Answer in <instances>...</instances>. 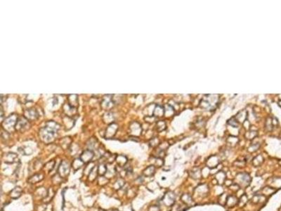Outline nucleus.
Segmentation results:
<instances>
[{
    "label": "nucleus",
    "mask_w": 281,
    "mask_h": 211,
    "mask_svg": "<svg viewBox=\"0 0 281 211\" xmlns=\"http://www.w3.org/2000/svg\"><path fill=\"white\" fill-rule=\"evenodd\" d=\"M61 125L53 120H49L46 123L45 126L42 127L39 131V136L44 143L51 144L55 140Z\"/></svg>",
    "instance_id": "nucleus-1"
},
{
    "label": "nucleus",
    "mask_w": 281,
    "mask_h": 211,
    "mask_svg": "<svg viewBox=\"0 0 281 211\" xmlns=\"http://www.w3.org/2000/svg\"><path fill=\"white\" fill-rule=\"evenodd\" d=\"M19 116L16 113H12L9 115L7 118L2 121V128L3 130L7 131V132L11 133L16 130V125L18 122Z\"/></svg>",
    "instance_id": "nucleus-2"
},
{
    "label": "nucleus",
    "mask_w": 281,
    "mask_h": 211,
    "mask_svg": "<svg viewBox=\"0 0 281 211\" xmlns=\"http://www.w3.org/2000/svg\"><path fill=\"white\" fill-rule=\"evenodd\" d=\"M70 165L66 161H63L59 165L58 168V174L61 178H66L70 173Z\"/></svg>",
    "instance_id": "nucleus-3"
},
{
    "label": "nucleus",
    "mask_w": 281,
    "mask_h": 211,
    "mask_svg": "<svg viewBox=\"0 0 281 211\" xmlns=\"http://www.w3.org/2000/svg\"><path fill=\"white\" fill-rule=\"evenodd\" d=\"M115 103L112 100V94H106L102 98V100L101 101V106L104 110L109 111L113 107Z\"/></svg>",
    "instance_id": "nucleus-4"
},
{
    "label": "nucleus",
    "mask_w": 281,
    "mask_h": 211,
    "mask_svg": "<svg viewBox=\"0 0 281 211\" xmlns=\"http://www.w3.org/2000/svg\"><path fill=\"white\" fill-rule=\"evenodd\" d=\"M119 129V126H118V124L116 123H112V124L109 125L108 127H107L106 131L104 132V138L105 139H111L112 137H114V136L115 135L116 133H117V131Z\"/></svg>",
    "instance_id": "nucleus-5"
},
{
    "label": "nucleus",
    "mask_w": 281,
    "mask_h": 211,
    "mask_svg": "<svg viewBox=\"0 0 281 211\" xmlns=\"http://www.w3.org/2000/svg\"><path fill=\"white\" fill-rule=\"evenodd\" d=\"M28 121L29 120H27L24 116L19 117L16 125V130L19 131V132H24V131L28 130L30 126Z\"/></svg>",
    "instance_id": "nucleus-6"
},
{
    "label": "nucleus",
    "mask_w": 281,
    "mask_h": 211,
    "mask_svg": "<svg viewBox=\"0 0 281 211\" xmlns=\"http://www.w3.org/2000/svg\"><path fill=\"white\" fill-rule=\"evenodd\" d=\"M39 116V112L35 108H29L24 111V117L29 121L35 120Z\"/></svg>",
    "instance_id": "nucleus-7"
},
{
    "label": "nucleus",
    "mask_w": 281,
    "mask_h": 211,
    "mask_svg": "<svg viewBox=\"0 0 281 211\" xmlns=\"http://www.w3.org/2000/svg\"><path fill=\"white\" fill-rule=\"evenodd\" d=\"M129 131L131 135L133 137H138L141 134V125L137 122L131 123L129 125Z\"/></svg>",
    "instance_id": "nucleus-8"
},
{
    "label": "nucleus",
    "mask_w": 281,
    "mask_h": 211,
    "mask_svg": "<svg viewBox=\"0 0 281 211\" xmlns=\"http://www.w3.org/2000/svg\"><path fill=\"white\" fill-rule=\"evenodd\" d=\"M93 157H94V153H93V151H91V150L87 149L84 151L81 154H80V158L81 159L82 162L85 164V163H90Z\"/></svg>",
    "instance_id": "nucleus-9"
},
{
    "label": "nucleus",
    "mask_w": 281,
    "mask_h": 211,
    "mask_svg": "<svg viewBox=\"0 0 281 211\" xmlns=\"http://www.w3.org/2000/svg\"><path fill=\"white\" fill-rule=\"evenodd\" d=\"M3 161L7 164H13L18 161V155L13 152H9L3 156Z\"/></svg>",
    "instance_id": "nucleus-10"
},
{
    "label": "nucleus",
    "mask_w": 281,
    "mask_h": 211,
    "mask_svg": "<svg viewBox=\"0 0 281 211\" xmlns=\"http://www.w3.org/2000/svg\"><path fill=\"white\" fill-rule=\"evenodd\" d=\"M63 113L66 114V115L70 118H73L77 113V108L72 107L71 106H70L69 104H68V103L63 104Z\"/></svg>",
    "instance_id": "nucleus-11"
},
{
    "label": "nucleus",
    "mask_w": 281,
    "mask_h": 211,
    "mask_svg": "<svg viewBox=\"0 0 281 211\" xmlns=\"http://www.w3.org/2000/svg\"><path fill=\"white\" fill-rule=\"evenodd\" d=\"M63 122L65 128H66V130H69L73 127L75 121H74L73 118H70L67 116V115H65V116L63 118Z\"/></svg>",
    "instance_id": "nucleus-12"
},
{
    "label": "nucleus",
    "mask_w": 281,
    "mask_h": 211,
    "mask_svg": "<svg viewBox=\"0 0 281 211\" xmlns=\"http://www.w3.org/2000/svg\"><path fill=\"white\" fill-rule=\"evenodd\" d=\"M68 103L72 107L77 108L79 106V99L77 94H70L68 97Z\"/></svg>",
    "instance_id": "nucleus-13"
},
{
    "label": "nucleus",
    "mask_w": 281,
    "mask_h": 211,
    "mask_svg": "<svg viewBox=\"0 0 281 211\" xmlns=\"http://www.w3.org/2000/svg\"><path fill=\"white\" fill-rule=\"evenodd\" d=\"M102 119L104 123L109 125L112 124V123H114L115 116L113 113H111V112H106V113H104V115H103Z\"/></svg>",
    "instance_id": "nucleus-14"
},
{
    "label": "nucleus",
    "mask_w": 281,
    "mask_h": 211,
    "mask_svg": "<svg viewBox=\"0 0 281 211\" xmlns=\"http://www.w3.org/2000/svg\"><path fill=\"white\" fill-rule=\"evenodd\" d=\"M87 146L88 147V149L89 150H94L95 149H97L99 147V142L97 140L96 138L95 137H91L88 140V142H87Z\"/></svg>",
    "instance_id": "nucleus-15"
},
{
    "label": "nucleus",
    "mask_w": 281,
    "mask_h": 211,
    "mask_svg": "<svg viewBox=\"0 0 281 211\" xmlns=\"http://www.w3.org/2000/svg\"><path fill=\"white\" fill-rule=\"evenodd\" d=\"M43 179H44V174L42 173H37V174H34V175H32V177H30L28 179V182H29L30 184H33L37 183V182H41Z\"/></svg>",
    "instance_id": "nucleus-16"
},
{
    "label": "nucleus",
    "mask_w": 281,
    "mask_h": 211,
    "mask_svg": "<svg viewBox=\"0 0 281 211\" xmlns=\"http://www.w3.org/2000/svg\"><path fill=\"white\" fill-rule=\"evenodd\" d=\"M61 147L63 148L64 150H66L68 149H70V146L72 144V140L69 137H66L63 138L61 140Z\"/></svg>",
    "instance_id": "nucleus-17"
},
{
    "label": "nucleus",
    "mask_w": 281,
    "mask_h": 211,
    "mask_svg": "<svg viewBox=\"0 0 281 211\" xmlns=\"http://www.w3.org/2000/svg\"><path fill=\"white\" fill-rule=\"evenodd\" d=\"M23 193V190L20 187H16L14 189L11 190L10 192V197L13 199H18L21 196Z\"/></svg>",
    "instance_id": "nucleus-18"
},
{
    "label": "nucleus",
    "mask_w": 281,
    "mask_h": 211,
    "mask_svg": "<svg viewBox=\"0 0 281 211\" xmlns=\"http://www.w3.org/2000/svg\"><path fill=\"white\" fill-rule=\"evenodd\" d=\"M115 161L117 164L119 165L120 167H125L126 164H127L128 159L124 155H118L116 156Z\"/></svg>",
    "instance_id": "nucleus-19"
},
{
    "label": "nucleus",
    "mask_w": 281,
    "mask_h": 211,
    "mask_svg": "<svg viewBox=\"0 0 281 211\" xmlns=\"http://www.w3.org/2000/svg\"><path fill=\"white\" fill-rule=\"evenodd\" d=\"M110 166H107V172L106 174V177L108 179L111 178L112 177L115 176L116 172H117V170H116V168L115 166H112L111 164H109Z\"/></svg>",
    "instance_id": "nucleus-20"
},
{
    "label": "nucleus",
    "mask_w": 281,
    "mask_h": 211,
    "mask_svg": "<svg viewBox=\"0 0 281 211\" xmlns=\"http://www.w3.org/2000/svg\"><path fill=\"white\" fill-rule=\"evenodd\" d=\"M164 115V108L160 105H156L155 108L153 115L155 117H162V115Z\"/></svg>",
    "instance_id": "nucleus-21"
},
{
    "label": "nucleus",
    "mask_w": 281,
    "mask_h": 211,
    "mask_svg": "<svg viewBox=\"0 0 281 211\" xmlns=\"http://www.w3.org/2000/svg\"><path fill=\"white\" fill-rule=\"evenodd\" d=\"M156 106L153 105V104H149L148 106H147L146 108H145L144 111H143V113H144L146 116H152L153 115V113H154V110Z\"/></svg>",
    "instance_id": "nucleus-22"
},
{
    "label": "nucleus",
    "mask_w": 281,
    "mask_h": 211,
    "mask_svg": "<svg viewBox=\"0 0 281 211\" xmlns=\"http://www.w3.org/2000/svg\"><path fill=\"white\" fill-rule=\"evenodd\" d=\"M18 151L20 153L24 156H29L31 155L33 153V150H32L30 147L28 146H21V147L18 148Z\"/></svg>",
    "instance_id": "nucleus-23"
},
{
    "label": "nucleus",
    "mask_w": 281,
    "mask_h": 211,
    "mask_svg": "<svg viewBox=\"0 0 281 211\" xmlns=\"http://www.w3.org/2000/svg\"><path fill=\"white\" fill-rule=\"evenodd\" d=\"M84 164H85V163L82 162V161L81 159L76 158V159H74L73 161V162H72V167L74 171H77L78 170H80V169L83 166Z\"/></svg>",
    "instance_id": "nucleus-24"
},
{
    "label": "nucleus",
    "mask_w": 281,
    "mask_h": 211,
    "mask_svg": "<svg viewBox=\"0 0 281 211\" xmlns=\"http://www.w3.org/2000/svg\"><path fill=\"white\" fill-rule=\"evenodd\" d=\"M125 180L122 178H120L116 180L112 187H113V188L115 190H120V189H121L122 187H125Z\"/></svg>",
    "instance_id": "nucleus-25"
},
{
    "label": "nucleus",
    "mask_w": 281,
    "mask_h": 211,
    "mask_svg": "<svg viewBox=\"0 0 281 211\" xmlns=\"http://www.w3.org/2000/svg\"><path fill=\"white\" fill-rule=\"evenodd\" d=\"M155 168L153 165H150L147 168L146 170L143 171V175L146 177H150L152 175H153L155 173Z\"/></svg>",
    "instance_id": "nucleus-26"
},
{
    "label": "nucleus",
    "mask_w": 281,
    "mask_h": 211,
    "mask_svg": "<svg viewBox=\"0 0 281 211\" xmlns=\"http://www.w3.org/2000/svg\"><path fill=\"white\" fill-rule=\"evenodd\" d=\"M247 118V113L246 111H242L239 112V113L237 114V116L236 117V119L237 120L238 122H241V123H244L245 121V119Z\"/></svg>",
    "instance_id": "nucleus-27"
},
{
    "label": "nucleus",
    "mask_w": 281,
    "mask_h": 211,
    "mask_svg": "<svg viewBox=\"0 0 281 211\" xmlns=\"http://www.w3.org/2000/svg\"><path fill=\"white\" fill-rule=\"evenodd\" d=\"M94 168H95L94 163H93V162L89 163L87 166L85 167V170H84V174H85V175L89 176V174L91 173V172L93 170V169Z\"/></svg>",
    "instance_id": "nucleus-28"
},
{
    "label": "nucleus",
    "mask_w": 281,
    "mask_h": 211,
    "mask_svg": "<svg viewBox=\"0 0 281 211\" xmlns=\"http://www.w3.org/2000/svg\"><path fill=\"white\" fill-rule=\"evenodd\" d=\"M98 172L100 176L106 175L107 172V165L104 163H101L98 167Z\"/></svg>",
    "instance_id": "nucleus-29"
},
{
    "label": "nucleus",
    "mask_w": 281,
    "mask_h": 211,
    "mask_svg": "<svg viewBox=\"0 0 281 211\" xmlns=\"http://www.w3.org/2000/svg\"><path fill=\"white\" fill-rule=\"evenodd\" d=\"M70 151L72 156H76L80 151V146L77 144L72 143L70 147Z\"/></svg>",
    "instance_id": "nucleus-30"
},
{
    "label": "nucleus",
    "mask_w": 281,
    "mask_h": 211,
    "mask_svg": "<svg viewBox=\"0 0 281 211\" xmlns=\"http://www.w3.org/2000/svg\"><path fill=\"white\" fill-rule=\"evenodd\" d=\"M55 166V161H51L49 162H48L46 163V164L44 165V170L47 172H51L53 168H54Z\"/></svg>",
    "instance_id": "nucleus-31"
},
{
    "label": "nucleus",
    "mask_w": 281,
    "mask_h": 211,
    "mask_svg": "<svg viewBox=\"0 0 281 211\" xmlns=\"http://www.w3.org/2000/svg\"><path fill=\"white\" fill-rule=\"evenodd\" d=\"M99 174L98 172V168L95 167L93 169V170L91 171V173L89 174V180L90 182H93L97 178V175Z\"/></svg>",
    "instance_id": "nucleus-32"
},
{
    "label": "nucleus",
    "mask_w": 281,
    "mask_h": 211,
    "mask_svg": "<svg viewBox=\"0 0 281 211\" xmlns=\"http://www.w3.org/2000/svg\"><path fill=\"white\" fill-rule=\"evenodd\" d=\"M54 191H53V190L52 188H50V189H49V190H48V192H47V196H46L45 198V201H46V202L48 203L49 202V201L51 200V199H52V198L53 197V196H54Z\"/></svg>",
    "instance_id": "nucleus-33"
},
{
    "label": "nucleus",
    "mask_w": 281,
    "mask_h": 211,
    "mask_svg": "<svg viewBox=\"0 0 281 211\" xmlns=\"http://www.w3.org/2000/svg\"><path fill=\"white\" fill-rule=\"evenodd\" d=\"M157 130L159 132H162L166 128V124L163 120H159L157 123Z\"/></svg>",
    "instance_id": "nucleus-34"
},
{
    "label": "nucleus",
    "mask_w": 281,
    "mask_h": 211,
    "mask_svg": "<svg viewBox=\"0 0 281 211\" xmlns=\"http://www.w3.org/2000/svg\"><path fill=\"white\" fill-rule=\"evenodd\" d=\"M98 180H99V184H100V185H102V186L105 185V184H106L108 182V178L106 177H104V176H100V177L99 178Z\"/></svg>",
    "instance_id": "nucleus-35"
},
{
    "label": "nucleus",
    "mask_w": 281,
    "mask_h": 211,
    "mask_svg": "<svg viewBox=\"0 0 281 211\" xmlns=\"http://www.w3.org/2000/svg\"><path fill=\"white\" fill-rule=\"evenodd\" d=\"M228 124H229L231 126H232V127H237L238 125V122L237 121L236 118H231L228 121Z\"/></svg>",
    "instance_id": "nucleus-36"
},
{
    "label": "nucleus",
    "mask_w": 281,
    "mask_h": 211,
    "mask_svg": "<svg viewBox=\"0 0 281 211\" xmlns=\"http://www.w3.org/2000/svg\"><path fill=\"white\" fill-rule=\"evenodd\" d=\"M58 99L57 97H53L50 99V105L52 108L55 107L58 105Z\"/></svg>",
    "instance_id": "nucleus-37"
},
{
    "label": "nucleus",
    "mask_w": 281,
    "mask_h": 211,
    "mask_svg": "<svg viewBox=\"0 0 281 211\" xmlns=\"http://www.w3.org/2000/svg\"><path fill=\"white\" fill-rule=\"evenodd\" d=\"M158 144H159V140H158V139L157 137L152 139L150 142V145L153 146V147H155V146H158Z\"/></svg>",
    "instance_id": "nucleus-38"
},
{
    "label": "nucleus",
    "mask_w": 281,
    "mask_h": 211,
    "mask_svg": "<svg viewBox=\"0 0 281 211\" xmlns=\"http://www.w3.org/2000/svg\"><path fill=\"white\" fill-rule=\"evenodd\" d=\"M156 117H155L154 115H152V116H146L145 118V120L148 123H153L155 120Z\"/></svg>",
    "instance_id": "nucleus-39"
},
{
    "label": "nucleus",
    "mask_w": 281,
    "mask_h": 211,
    "mask_svg": "<svg viewBox=\"0 0 281 211\" xmlns=\"http://www.w3.org/2000/svg\"><path fill=\"white\" fill-rule=\"evenodd\" d=\"M44 211H53V206L50 204L46 205L44 208Z\"/></svg>",
    "instance_id": "nucleus-40"
},
{
    "label": "nucleus",
    "mask_w": 281,
    "mask_h": 211,
    "mask_svg": "<svg viewBox=\"0 0 281 211\" xmlns=\"http://www.w3.org/2000/svg\"><path fill=\"white\" fill-rule=\"evenodd\" d=\"M148 211H160V209L158 206H150V208H149Z\"/></svg>",
    "instance_id": "nucleus-41"
},
{
    "label": "nucleus",
    "mask_w": 281,
    "mask_h": 211,
    "mask_svg": "<svg viewBox=\"0 0 281 211\" xmlns=\"http://www.w3.org/2000/svg\"><path fill=\"white\" fill-rule=\"evenodd\" d=\"M108 211H120V210H117V209H111V210H109Z\"/></svg>",
    "instance_id": "nucleus-42"
},
{
    "label": "nucleus",
    "mask_w": 281,
    "mask_h": 211,
    "mask_svg": "<svg viewBox=\"0 0 281 211\" xmlns=\"http://www.w3.org/2000/svg\"><path fill=\"white\" fill-rule=\"evenodd\" d=\"M99 211H106V210H102V209H101V210H99Z\"/></svg>",
    "instance_id": "nucleus-43"
}]
</instances>
